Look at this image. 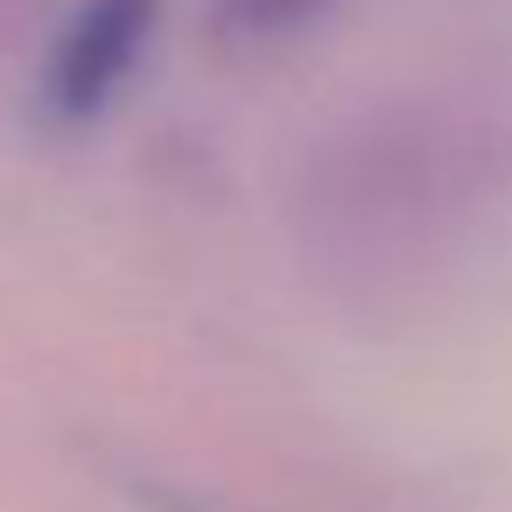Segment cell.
Segmentation results:
<instances>
[{
  "label": "cell",
  "instance_id": "6da1fadb",
  "mask_svg": "<svg viewBox=\"0 0 512 512\" xmlns=\"http://www.w3.org/2000/svg\"><path fill=\"white\" fill-rule=\"evenodd\" d=\"M162 29V0H78V15L64 22L50 64H43V106L57 127L99 120L127 78L141 71L148 43Z\"/></svg>",
  "mask_w": 512,
  "mask_h": 512
},
{
  "label": "cell",
  "instance_id": "7a4b0ae2",
  "mask_svg": "<svg viewBox=\"0 0 512 512\" xmlns=\"http://www.w3.org/2000/svg\"><path fill=\"white\" fill-rule=\"evenodd\" d=\"M323 0H225L218 8V29L225 36H281V29H302Z\"/></svg>",
  "mask_w": 512,
  "mask_h": 512
}]
</instances>
